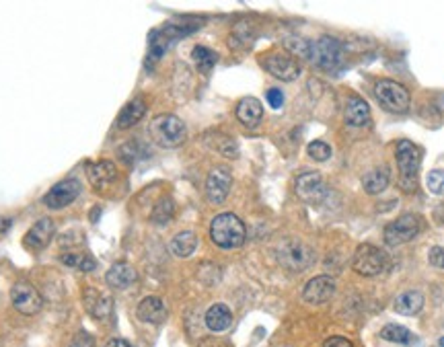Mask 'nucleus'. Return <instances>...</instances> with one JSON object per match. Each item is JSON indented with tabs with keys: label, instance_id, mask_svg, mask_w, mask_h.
Segmentation results:
<instances>
[{
	"label": "nucleus",
	"instance_id": "nucleus-1",
	"mask_svg": "<svg viewBox=\"0 0 444 347\" xmlns=\"http://www.w3.org/2000/svg\"><path fill=\"white\" fill-rule=\"evenodd\" d=\"M210 238L216 247L220 249H239L245 238H247V230H245V224L241 222L239 216L234 214H220L212 220L210 224Z\"/></svg>",
	"mask_w": 444,
	"mask_h": 347
},
{
	"label": "nucleus",
	"instance_id": "nucleus-2",
	"mask_svg": "<svg viewBox=\"0 0 444 347\" xmlns=\"http://www.w3.org/2000/svg\"><path fill=\"white\" fill-rule=\"evenodd\" d=\"M150 136L160 148H177L185 142L187 129L177 115L165 113L150 122Z\"/></svg>",
	"mask_w": 444,
	"mask_h": 347
},
{
	"label": "nucleus",
	"instance_id": "nucleus-3",
	"mask_svg": "<svg viewBox=\"0 0 444 347\" xmlns=\"http://www.w3.org/2000/svg\"><path fill=\"white\" fill-rule=\"evenodd\" d=\"M395 159L399 166V175H401V187L406 191H413L418 185V171L422 165V152L409 140H401L395 150Z\"/></svg>",
	"mask_w": 444,
	"mask_h": 347
},
{
	"label": "nucleus",
	"instance_id": "nucleus-4",
	"mask_svg": "<svg viewBox=\"0 0 444 347\" xmlns=\"http://www.w3.org/2000/svg\"><path fill=\"white\" fill-rule=\"evenodd\" d=\"M374 97L378 101V105L389 113H406L409 110L411 97L409 91L395 80H378L374 87Z\"/></svg>",
	"mask_w": 444,
	"mask_h": 347
},
{
	"label": "nucleus",
	"instance_id": "nucleus-5",
	"mask_svg": "<svg viewBox=\"0 0 444 347\" xmlns=\"http://www.w3.org/2000/svg\"><path fill=\"white\" fill-rule=\"evenodd\" d=\"M352 267L356 274L373 277V275L383 274L389 267V257L374 245H360L352 257Z\"/></svg>",
	"mask_w": 444,
	"mask_h": 347
},
{
	"label": "nucleus",
	"instance_id": "nucleus-6",
	"mask_svg": "<svg viewBox=\"0 0 444 347\" xmlns=\"http://www.w3.org/2000/svg\"><path fill=\"white\" fill-rule=\"evenodd\" d=\"M311 60L321 70H336L344 62V46L331 36H323L311 46Z\"/></svg>",
	"mask_w": 444,
	"mask_h": 347
},
{
	"label": "nucleus",
	"instance_id": "nucleus-7",
	"mask_svg": "<svg viewBox=\"0 0 444 347\" xmlns=\"http://www.w3.org/2000/svg\"><path fill=\"white\" fill-rule=\"evenodd\" d=\"M422 226H424V220L420 218L418 214H403L397 220H393L391 224L385 228V240L391 247L409 242L422 233Z\"/></svg>",
	"mask_w": 444,
	"mask_h": 347
},
{
	"label": "nucleus",
	"instance_id": "nucleus-8",
	"mask_svg": "<svg viewBox=\"0 0 444 347\" xmlns=\"http://www.w3.org/2000/svg\"><path fill=\"white\" fill-rule=\"evenodd\" d=\"M262 64L272 76H276L278 80H284V82L296 80L301 74L299 60L292 58L288 52H269L262 58Z\"/></svg>",
	"mask_w": 444,
	"mask_h": 347
},
{
	"label": "nucleus",
	"instance_id": "nucleus-9",
	"mask_svg": "<svg viewBox=\"0 0 444 347\" xmlns=\"http://www.w3.org/2000/svg\"><path fill=\"white\" fill-rule=\"evenodd\" d=\"M278 261L290 272H302L304 267L311 265L313 251L301 240H286L278 249Z\"/></svg>",
	"mask_w": 444,
	"mask_h": 347
},
{
	"label": "nucleus",
	"instance_id": "nucleus-10",
	"mask_svg": "<svg viewBox=\"0 0 444 347\" xmlns=\"http://www.w3.org/2000/svg\"><path fill=\"white\" fill-rule=\"evenodd\" d=\"M11 300H13V306L17 309L21 314H37L43 306V298L41 294L37 292L36 288L27 282H19L13 286L11 290Z\"/></svg>",
	"mask_w": 444,
	"mask_h": 347
},
{
	"label": "nucleus",
	"instance_id": "nucleus-11",
	"mask_svg": "<svg viewBox=\"0 0 444 347\" xmlns=\"http://www.w3.org/2000/svg\"><path fill=\"white\" fill-rule=\"evenodd\" d=\"M294 191H296L299 200H302L304 203H321L327 193L325 183L321 179L319 173H315V171L299 175V179L294 183Z\"/></svg>",
	"mask_w": 444,
	"mask_h": 347
},
{
	"label": "nucleus",
	"instance_id": "nucleus-12",
	"mask_svg": "<svg viewBox=\"0 0 444 347\" xmlns=\"http://www.w3.org/2000/svg\"><path fill=\"white\" fill-rule=\"evenodd\" d=\"M78 196H81V183L76 179H64V181L56 183L48 191V196L43 198V203L50 210H62V208L71 205Z\"/></svg>",
	"mask_w": 444,
	"mask_h": 347
},
{
	"label": "nucleus",
	"instance_id": "nucleus-13",
	"mask_svg": "<svg viewBox=\"0 0 444 347\" xmlns=\"http://www.w3.org/2000/svg\"><path fill=\"white\" fill-rule=\"evenodd\" d=\"M336 294V279L329 275H317L311 282H306L302 290V300L309 304H325L334 298Z\"/></svg>",
	"mask_w": 444,
	"mask_h": 347
},
{
	"label": "nucleus",
	"instance_id": "nucleus-14",
	"mask_svg": "<svg viewBox=\"0 0 444 347\" xmlns=\"http://www.w3.org/2000/svg\"><path fill=\"white\" fill-rule=\"evenodd\" d=\"M232 187V175L227 166H216L206 179V198L212 203H222L229 198Z\"/></svg>",
	"mask_w": 444,
	"mask_h": 347
},
{
	"label": "nucleus",
	"instance_id": "nucleus-15",
	"mask_svg": "<svg viewBox=\"0 0 444 347\" xmlns=\"http://www.w3.org/2000/svg\"><path fill=\"white\" fill-rule=\"evenodd\" d=\"M56 233V226L50 218L37 220L36 224L31 226V230L25 235V247L31 249V251H41L50 245V240L53 238Z\"/></svg>",
	"mask_w": 444,
	"mask_h": 347
},
{
	"label": "nucleus",
	"instance_id": "nucleus-16",
	"mask_svg": "<svg viewBox=\"0 0 444 347\" xmlns=\"http://www.w3.org/2000/svg\"><path fill=\"white\" fill-rule=\"evenodd\" d=\"M234 113H237V119H239L243 126H247V128H257L259 122H262V117H264V105H262V101L255 99V97H245V99L239 101V105H237Z\"/></svg>",
	"mask_w": 444,
	"mask_h": 347
},
{
	"label": "nucleus",
	"instance_id": "nucleus-17",
	"mask_svg": "<svg viewBox=\"0 0 444 347\" xmlns=\"http://www.w3.org/2000/svg\"><path fill=\"white\" fill-rule=\"evenodd\" d=\"M136 314H138V319L143 323L160 325L167 319V306H165V302L160 298H157V296H148V298L140 300V304L136 309Z\"/></svg>",
	"mask_w": 444,
	"mask_h": 347
},
{
	"label": "nucleus",
	"instance_id": "nucleus-18",
	"mask_svg": "<svg viewBox=\"0 0 444 347\" xmlns=\"http://www.w3.org/2000/svg\"><path fill=\"white\" fill-rule=\"evenodd\" d=\"M87 177L95 189H105L107 185L118 179V169L111 161H99L87 165Z\"/></svg>",
	"mask_w": 444,
	"mask_h": 347
},
{
	"label": "nucleus",
	"instance_id": "nucleus-19",
	"mask_svg": "<svg viewBox=\"0 0 444 347\" xmlns=\"http://www.w3.org/2000/svg\"><path fill=\"white\" fill-rule=\"evenodd\" d=\"M85 304H87V311L91 316L99 319V321H105L109 319V314L113 311V302L107 294L99 292L97 288H87L85 292Z\"/></svg>",
	"mask_w": 444,
	"mask_h": 347
},
{
	"label": "nucleus",
	"instance_id": "nucleus-20",
	"mask_svg": "<svg viewBox=\"0 0 444 347\" xmlns=\"http://www.w3.org/2000/svg\"><path fill=\"white\" fill-rule=\"evenodd\" d=\"M105 279L113 290H125L128 286H132V284L138 279V274H136V269H134L132 265H128V263H115V265L109 267Z\"/></svg>",
	"mask_w": 444,
	"mask_h": 347
},
{
	"label": "nucleus",
	"instance_id": "nucleus-21",
	"mask_svg": "<svg viewBox=\"0 0 444 347\" xmlns=\"http://www.w3.org/2000/svg\"><path fill=\"white\" fill-rule=\"evenodd\" d=\"M346 124L352 128H364L371 124V110L368 103L360 97H352L346 105Z\"/></svg>",
	"mask_w": 444,
	"mask_h": 347
},
{
	"label": "nucleus",
	"instance_id": "nucleus-22",
	"mask_svg": "<svg viewBox=\"0 0 444 347\" xmlns=\"http://www.w3.org/2000/svg\"><path fill=\"white\" fill-rule=\"evenodd\" d=\"M389 181H391V171H389V166L383 165L376 166V169H373L371 173L364 175L362 187H364L366 193L376 196V193H383V191L389 187Z\"/></svg>",
	"mask_w": 444,
	"mask_h": 347
},
{
	"label": "nucleus",
	"instance_id": "nucleus-23",
	"mask_svg": "<svg viewBox=\"0 0 444 347\" xmlns=\"http://www.w3.org/2000/svg\"><path fill=\"white\" fill-rule=\"evenodd\" d=\"M393 309L403 316H413L424 309V296L420 292H413V290L399 294L393 302Z\"/></svg>",
	"mask_w": 444,
	"mask_h": 347
},
{
	"label": "nucleus",
	"instance_id": "nucleus-24",
	"mask_svg": "<svg viewBox=\"0 0 444 347\" xmlns=\"http://www.w3.org/2000/svg\"><path fill=\"white\" fill-rule=\"evenodd\" d=\"M232 323V312L229 306L224 304H214L206 312V327L216 333H222L231 327Z\"/></svg>",
	"mask_w": 444,
	"mask_h": 347
},
{
	"label": "nucleus",
	"instance_id": "nucleus-25",
	"mask_svg": "<svg viewBox=\"0 0 444 347\" xmlns=\"http://www.w3.org/2000/svg\"><path fill=\"white\" fill-rule=\"evenodd\" d=\"M144 113H146V103H144L143 99L130 101L124 110H122V113L118 115V128L125 129L136 126V124L144 117Z\"/></svg>",
	"mask_w": 444,
	"mask_h": 347
},
{
	"label": "nucleus",
	"instance_id": "nucleus-26",
	"mask_svg": "<svg viewBox=\"0 0 444 347\" xmlns=\"http://www.w3.org/2000/svg\"><path fill=\"white\" fill-rule=\"evenodd\" d=\"M196 247H197V237L194 233H190V230L179 233V235H175V237L171 238V242H169V251H171L175 257H181V259L192 255V253L196 251Z\"/></svg>",
	"mask_w": 444,
	"mask_h": 347
},
{
	"label": "nucleus",
	"instance_id": "nucleus-27",
	"mask_svg": "<svg viewBox=\"0 0 444 347\" xmlns=\"http://www.w3.org/2000/svg\"><path fill=\"white\" fill-rule=\"evenodd\" d=\"M381 337L389 343H399V346H413L418 341V337L401 325H387L381 331Z\"/></svg>",
	"mask_w": 444,
	"mask_h": 347
},
{
	"label": "nucleus",
	"instance_id": "nucleus-28",
	"mask_svg": "<svg viewBox=\"0 0 444 347\" xmlns=\"http://www.w3.org/2000/svg\"><path fill=\"white\" fill-rule=\"evenodd\" d=\"M192 60H194V64H196L200 73L208 74L210 70H212L214 66H216V62H218V54L212 52L210 48L196 46V48L192 50Z\"/></svg>",
	"mask_w": 444,
	"mask_h": 347
},
{
	"label": "nucleus",
	"instance_id": "nucleus-29",
	"mask_svg": "<svg viewBox=\"0 0 444 347\" xmlns=\"http://www.w3.org/2000/svg\"><path fill=\"white\" fill-rule=\"evenodd\" d=\"M173 214H175V203H173V200L171 198H162L160 201H157V205H155V210L150 214V220L155 224H159V226H165V224L171 222Z\"/></svg>",
	"mask_w": 444,
	"mask_h": 347
},
{
	"label": "nucleus",
	"instance_id": "nucleus-30",
	"mask_svg": "<svg viewBox=\"0 0 444 347\" xmlns=\"http://www.w3.org/2000/svg\"><path fill=\"white\" fill-rule=\"evenodd\" d=\"M60 261L68 267H78L81 272H93L97 267V263L87 255H78V253H66L60 257Z\"/></svg>",
	"mask_w": 444,
	"mask_h": 347
},
{
	"label": "nucleus",
	"instance_id": "nucleus-31",
	"mask_svg": "<svg viewBox=\"0 0 444 347\" xmlns=\"http://www.w3.org/2000/svg\"><path fill=\"white\" fill-rule=\"evenodd\" d=\"M284 48L288 54L292 58H311V43H306L304 39H299V37H290L284 41Z\"/></svg>",
	"mask_w": 444,
	"mask_h": 347
},
{
	"label": "nucleus",
	"instance_id": "nucleus-32",
	"mask_svg": "<svg viewBox=\"0 0 444 347\" xmlns=\"http://www.w3.org/2000/svg\"><path fill=\"white\" fill-rule=\"evenodd\" d=\"M306 154L317 161V163H325L327 159H331V146L327 142H321V140H315L306 146Z\"/></svg>",
	"mask_w": 444,
	"mask_h": 347
},
{
	"label": "nucleus",
	"instance_id": "nucleus-33",
	"mask_svg": "<svg viewBox=\"0 0 444 347\" xmlns=\"http://www.w3.org/2000/svg\"><path fill=\"white\" fill-rule=\"evenodd\" d=\"M428 189L434 193V196H444V171L443 169H436V171H430V175L426 177Z\"/></svg>",
	"mask_w": 444,
	"mask_h": 347
},
{
	"label": "nucleus",
	"instance_id": "nucleus-34",
	"mask_svg": "<svg viewBox=\"0 0 444 347\" xmlns=\"http://www.w3.org/2000/svg\"><path fill=\"white\" fill-rule=\"evenodd\" d=\"M428 261H430V265L444 269V247H432L428 253Z\"/></svg>",
	"mask_w": 444,
	"mask_h": 347
},
{
	"label": "nucleus",
	"instance_id": "nucleus-35",
	"mask_svg": "<svg viewBox=\"0 0 444 347\" xmlns=\"http://www.w3.org/2000/svg\"><path fill=\"white\" fill-rule=\"evenodd\" d=\"M267 103L274 107V110H280L284 105V95L280 89H269L267 91Z\"/></svg>",
	"mask_w": 444,
	"mask_h": 347
},
{
	"label": "nucleus",
	"instance_id": "nucleus-36",
	"mask_svg": "<svg viewBox=\"0 0 444 347\" xmlns=\"http://www.w3.org/2000/svg\"><path fill=\"white\" fill-rule=\"evenodd\" d=\"M323 347H354V343L350 341V339H346V337H329L325 343H323Z\"/></svg>",
	"mask_w": 444,
	"mask_h": 347
},
{
	"label": "nucleus",
	"instance_id": "nucleus-37",
	"mask_svg": "<svg viewBox=\"0 0 444 347\" xmlns=\"http://www.w3.org/2000/svg\"><path fill=\"white\" fill-rule=\"evenodd\" d=\"M68 347H93V337L89 333H81L74 337V341Z\"/></svg>",
	"mask_w": 444,
	"mask_h": 347
},
{
	"label": "nucleus",
	"instance_id": "nucleus-38",
	"mask_svg": "<svg viewBox=\"0 0 444 347\" xmlns=\"http://www.w3.org/2000/svg\"><path fill=\"white\" fill-rule=\"evenodd\" d=\"M105 347H134L132 343H128L125 339H111Z\"/></svg>",
	"mask_w": 444,
	"mask_h": 347
},
{
	"label": "nucleus",
	"instance_id": "nucleus-39",
	"mask_svg": "<svg viewBox=\"0 0 444 347\" xmlns=\"http://www.w3.org/2000/svg\"><path fill=\"white\" fill-rule=\"evenodd\" d=\"M436 218L440 220V222H444V203H443V205H438V212H436Z\"/></svg>",
	"mask_w": 444,
	"mask_h": 347
},
{
	"label": "nucleus",
	"instance_id": "nucleus-40",
	"mask_svg": "<svg viewBox=\"0 0 444 347\" xmlns=\"http://www.w3.org/2000/svg\"><path fill=\"white\" fill-rule=\"evenodd\" d=\"M440 347H444V337H443V339H440Z\"/></svg>",
	"mask_w": 444,
	"mask_h": 347
}]
</instances>
